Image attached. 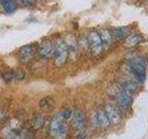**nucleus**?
<instances>
[{
    "mask_svg": "<svg viewBox=\"0 0 148 139\" xmlns=\"http://www.w3.org/2000/svg\"><path fill=\"white\" fill-rule=\"evenodd\" d=\"M129 67L139 83H143L145 80L147 62L145 58L140 56L132 58L129 60Z\"/></svg>",
    "mask_w": 148,
    "mask_h": 139,
    "instance_id": "nucleus-1",
    "label": "nucleus"
},
{
    "mask_svg": "<svg viewBox=\"0 0 148 139\" xmlns=\"http://www.w3.org/2000/svg\"><path fill=\"white\" fill-rule=\"evenodd\" d=\"M50 134L53 139H66L68 127L64 120L57 115L50 123Z\"/></svg>",
    "mask_w": 148,
    "mask_h": 139,
    "instance_id": "nucleus-2",
    "label": "nucleus"
},
{
    "mask_svg": "<svg viewBox=\"0 0 148 139\" xmlns=\"http://www.w3.org/2000/svg\"><path fill=\"white\" fill-rule=\"evenodd\" d=\"M54 62L57 67H61L68 59V50L64 40L58 39L54 44Z\"/></svg>",
    "mask_w": 148,
    "mask_h": 139,
    "instance_id": "nucleus-3",
    "label": "nucleus"
},
{
    "mask_svg": "<svg viewBox=\"0 0 148 139\" xmlns=\"http://www.w3.org/2000/svg\"><path fill=\"white\" fill-rule=\"evenodd\" d=\"M87 40L92 55L95 58H98L99 56L102 55L104 50L103 43H102L99 32L96 31H92L88 35Z\"/></svg>",
    "mask_w": 148,
    "mask_h": 139,
    "instance_id": "nucleus-4",
    "label": "nucleus"
},
{
    "mask_svg": "<svg viewBox=\"0 0 148 139\" xmlns=\"http://www.w3.org/2000/svg\"><path fill=\"white\" fill-rule=\"evenodd\" d=\"M65 44L68 50V58L71 60H76L79 56V45L78 40L73 34H68L65 37Z\"/></svg>",
    "mask_w": 148,
    "mask_h": 139,
    "instance_id": "nucleus-5",
    "label": "nucleus"
},
{
    "mask_svg": "<svg viewBox=\"0 0 148 139\" xmlns=\"http://www.w3.org/2000/svg\"><path fill=\"white\" fill-rule=\"evenodd\" d=\"M36 53V47L34 45H27L20 49V59L22 63H30L34 58Z\"/></svg>",
    "mask_w": 148,
    "mask_h": 139,
    "instance_id": "nucleus-6",
    "label": "nucleus"
},
{
    "mask_svg": "<svg viewBox=\"0 0 148 139\" xmlns=\"http://www.w3.org/2000/svg\"><path fill=\"white\" fill-rule=\"evenodd\" d=\"M92 122H95V126H101L103 128H108L111 124L108 115L106 113V111L101 109H97L94 113V116H92Z\"/></svg>",
    "mask_w": 148,
    "mask_h": 139,
    "instance_id": "nucleus-7",
    "label": "nucleus"
},
{
    "mask_svg": "<svg viewBox=\"0 0 148 139\" xmlns=\"http://www.w3.org/2000/svg\"><path fill=\"white\" fill-rule=\"evenodd\" d=\"M38 52L41 57L45 58H49L54 53V44L50 40H44L39 46Z\"/></svg>",
    "mask_w": 148,
    "mask_h": 139,
    "instance_id": "nucleus-8",
    "label": "nucleus"
},
{
    "mask_svg": "<svg viewBox=\"0 0 148 139\" xmlns=\"http://www.w3.org/2000/svg\"><path fill=\"white\" fill-rule=\"evenodd\" d=\"M132 102V93L127 92L119 89V95H118V104L120 108L127 109L131 106Z\"/></svg>",
    "mask_w": 148,
    "mask_h": 139,
    "instance_id": "nucleus-9",
    "label": "nucleus"
},
{
    "mask_svg": "<svg viewBox=\"0 0 148 139\" xmlns=\"http://www.w3.org/2000/svg\"><path fill=\"white\" fill-rule=\"evenodd\" d=\"M105 111L110 120V123L118 124L121 122V115H120V113L119 112L118 109H116L114 106L108 104L106 106Z\"/></svg>",
    "mask_w": 148,
    "mask_h": 139,
    "instance_id": "nucleus-10",
    "label": "nucleus"
},
{
    "mask_svg": "<svg viewBox=\"0 0 148 139\" xmlns=\"http://www.w3.org/2000/svg\"><path fill=\"white\" fill-rule=\"evenodd\" d=\"M73 126L77 130H82L85 125V117L82 111H76L73 113Z\"/></svg>",
    "mask_w": 148,
    "mask_h": 139,
    "instance_id": "nucleus-11",
    "label": "nucleus"
},
{
    "mask_svg": "<svg viewBox=\"0 0 148 139\" xmlns=\"http://www.w3.org/2000/svg\"><path fill=\"white\" fill-rule=\"evenodd\" d=\"M124 46L126 47H132L135 46L139 42L142 40V36L139 34H131L124 38Z\"/></svg>",
    "mask_w": 148,
    "mask_h": 139,
    "instance_id": "nucleus-12",
    "label": "nucleus"
},
{
    "mask_svg": "<svg viewBox=\"0 0 148 139\" xmlns=\"http://www.w3.org/2000/svg\"><path fill=\"white\" fill-rule=\"evenodd\" d=\"M0 4L7 13H13L18 8V4L15 0H0Z\"/></svg>",
    "mask_w": 148,
    "mask_h": 139,
    "instance_id": "nucleus-13",
    "label": "nucleus"
},
{
    "mask_svg": "<svg viewBox=\"0 0 148 139\" xmlns=\"http://www.w3.org/2000/svg\"><path fill=\"white\" fill-rule=\"evenodd\" d=\"M100 37H101V40H102V43H103V46L104 48H108L110 46L111 43H112V36L110 34V32L106 29L102 30L100 32Z\"/></svg>",
    "mask_w": 148,
    "mask_h": 139,
    "instance_id": "nucleus-14",
    "label": "nucleus"
},
{
    "mask_svg": "<svg viewBox=\"0 0 148 139\" xmlns=\"http://www.w3.org/2000/svg\"><path fill=\"white\" fill-rule=\"evenodd\" d=\"M40 108L44 110H52L55 107V100L51 96H46L40 101Z\"/></svg>",
    "mask_w": 148,
    "mask_h": 139,
    "instance_id": "nucleus-15",
    "label": "nucleus"
},
{
    "mask_svg": "<svg viewBox=\"0 0 148 139\" xmlns=\"http://www.w3.org/2000/svg\"><path fill=\"white\" fill-rule=\"evenodd\" d=\"M137 88H138L137 83L135 81H132V80L124 81L121 85H120V89L130 92V93H132V92L137 90Z\"/></svg>",
    "mask_w": 148,
    "mask_h": 139,
    "instance_id": "nucleus-16",
    "label": "nucleus"
},
{
    "mask_svg": "<svg viewBox=\"0 0 148 139\" xmlns=\"http://www.w3.org/2000/svg\"><path fill=\"white\" fill-rule=\"evenodd\" d=\"M110 32V34L112 36V39L115 40H120V39H124L126 37V32L127 30L125 28L119 27V28H114Z\"/></svg>",
    "mask_w": 148,
    "mask_h": 139,
    "instance_id": "nucleus-17",
    "label": "nucleus"
},
{
    "mask_svg": "<svg viewBox=\"0 0 148 139\" xmlns=\"http://www.w3.org/2000/svg\"><path fill=\"white\" fill-rule=\"evenodd\" d=\"M45 125V119L43 116L41 115H36L31 120V126L34 130H39L43 128Z\"/></svg>",
    "mask_w": 148,
    "mask_h": 139,
    "instance_id": "nucleus-18",
    "label": "nucleus"
},
{
    "mask_svg": "<svg viewBox=\"0 0 148 139\" xmlns=\"http://www.w3.org/2000/svg\"><path fill=\"white\" fill-rule=\"evenodd\" d=\"M24 138H25V133L20 128H13L7 134L5 139H24Z\"/></svg>",
    "mask_w": 148,
    "mask_h": 139,
    "instance_id": "nucleus-19",
    "label": "nucleus"
},
{
    "mask_svg": "<svg viewBox=\"0 0 148 139\" xmlns=\"http://www.w3.org/2000/svg\"><path fill=\"white\" fill-rule=\"evenodd\" d=\"M73 113H74V112H73V110H72L71 109L67 108V109H62L58 115L64 120V122H66V120H71V119L72 118Z\"/></svg>",
    "mask_w": 148,
    "mask_h": 139,
    "instance_id": "nucleus-20",
    "label": "nucleus"
},
{
    "mask_svg": "<svg viewBox=\"0 0 148 139\" xmlns=\"http://www.w3.org/2000/svg\"><path fill=\"white\" fill-rule=\"evenodd\" d=\"M1 77H2V80L5 83H10L12 81V79L14 77V73L12 72H9V71H6L2 72L1 74Z\"/></svg>",
    "mask_w": 148,
    "mask_h": 139,
    "instance_id": "nucleus-21",
    "label": "nucleus"
},
{
    "mask_svg": "<svg viewBox=\"0 0 148 139\" xmlns=\"http://www.w3.org/2000/svg\"><path fill=\"white\" fill-rule=\"evenodd\" d=\"M17 4H20L23 7H32L34 3H32V0H15Z\"/></svg>",
    "mask_w": 148,
    "mask_h": 139,
    "instance_id": "nucleus-22",
    "label": "nucleus"
},
{
    "mask_svg": "<svg viewBox=\"0 0 148 139\" xmlns=\"http://www.w3.org/2000/svg\"><path fill=\"white\" fill-rule=\"evenodd\" d=\"M14 77H15L17 80H20V81H21V80H23L24 79V77H25V72H22V71H17V72H14Z\"/></svg>",
    "mask_w": 148,
    "mask_h": 139,
    "instance_id": "nucleus-23",
    "label": "nucleus"
},
{
    "mask_svg": "<svg viewBox=\"0 0 148 139\" xmlns=\"http://www.w3.org/2000/svg\"><path fill=\"white\" fill-rule=\"evenodd\" d=\"M76 138L77 139H86L87 138V133L83 130H79L78 133L76 134Z\"/></svg>",
    "mask_w": 148,
    "mask_h": 139,
    "instance_id": "nucleus-24",
    "label": "nucleus"
},
{
    "mask_svg": "<svg viewBox=\"0 0 148 139\" xmlns=\"http://www.w3.org/2000/svg\"><path fill=\"white\" fill-rule=\"evenodd\" d=\"M6 117V112L4 110H0V120H2Z\"/></svg>",
    "mask_w": 148,
    "mask_h": 139,
    "instance_id": "nucleus-25",
    "label": "nucleus"
}]
</instances>
